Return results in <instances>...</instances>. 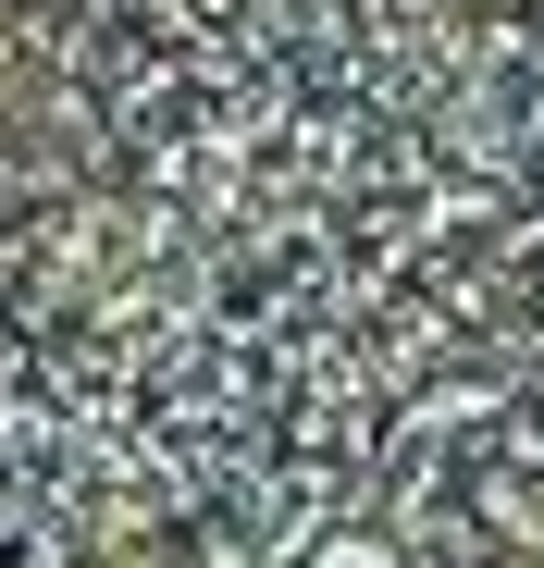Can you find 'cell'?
Listing matches in <instances>:
<instances>
[{"label":"cell","instance_id":"1","mask_svg":"<svg viewBox=\"0 0 544 568\" xmlns=\"http://www.w3.org/2000/svg\"><path fill=\"white\" fill-rule=\"evenodd\" d=\"M62 568H544V211L87 483Z\"/></svg>","mask_w":544,"mask_h":568}]
</instances>
